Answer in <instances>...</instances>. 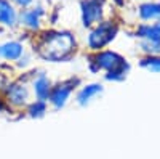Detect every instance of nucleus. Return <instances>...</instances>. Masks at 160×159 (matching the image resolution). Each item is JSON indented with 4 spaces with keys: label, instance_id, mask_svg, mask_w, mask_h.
Masks as SVG:
<instances>
[{
    "label": "nucleus",
    "instance_id": "nucleus-4",
    "mask_svg": "<svg viewBox=\"0 0 160 159\" xmlns=\"http://www.w3.org/2000/svg\"><path fill=\"white\" fill-rule=\"evenodd\" d=\"M75 84H78V79H75V81L71 79V81H66V82H61V84L55 85L51 88L50 97H48L50 103L55 106L56 109L64 108L68 100H69V97H71V93H72L74 87H75Z\"/></svg>",
    "mask_w": 160,
    "mask_h": 159
},
{
    "label": "nucleus",
    "instance_id": "nucleus-14",
    "mask_svg": "<svg viewBox=\"0 0 160 159\" xmlns=\"http://www.w3.org/2000/svg\"><path fill=\"white\" fill-rule=\"evenodd\" d=\"M130 71V64H125L122 66V68H118V69H114V71H109V72H106V81H112V82H122L127 79V74Z\"/></svg>",
    "mask_w": 160,
    "mask_h": 159
},
{
    "label": "nucleus",
    "instance_id": "nucleus-6",
    "mask_svg": "<svg viewBox=\"0 0 160 159\" xmlns=\"http://www.w3.org/2000/svg\"><path fill=\"white\" fill-rule=\"evenodd\" d=\"M135 37H139V40H151L160 44V21L152 24L151 23L139 24L135 31Z\"/></svg>",
    "mask_w": 160,
    "mask_h": 159
},
{
    "label": "nucleus",
    "instance_id": "nucleus-18",
    "mask_svg": "<svg viewBox=\"0 0 160 159\" xmlns=\"http://www.w3.org/2000/svg\"><path fill=\"white\" fill-rule=\"evenodd\" d=\"M15 3H18L19 7H29L32 3V0H13Z\"/></svg>",
    "mask_w": 160,
    "mask_h": 159
},
{
    "label": "nucleus",
    "instance_id": "nucleus-10",
    "mask_svg": "<svg viewBox=\"0 0 160 159\" xmlns=\"http://www.w3.org/2000/svg\"><path fill=\"white\" fill-rule=\"evenodd\" d=\"M43 15V10L37 7V8H31V10H22L21 11V23L29 29H38L40 28V18Z\"/></svg>",
    "mask_w": 160,
    "mask_h": 159
},
{
    "label": "nucleus",
    "instance_id": "nucleus-11",
    "mask_svg": "<svg viewBox=\"0 0 160 159\" xmlns=\"http://www.w3.org/2000/svg\"><path fill=\"white\" fill-rule=\"evenodd\" d=\"M22 53H24V47L19 42L11 40L0 45V56L5 60H19Z\"/></svg>",
    "mask_w": 160,
    "mask_h": 159
},
{
    "label": "nucleus",
    "instance_id": "nucleus-15",
    "mask_svg": "<svg viewBox=\"0 0 160 159\" xmlns=\"http://www.w3.org/2000/svg\"><path fill=\"white\" fill-rule=\"evenodd\" d=\"M139 48L146 53V56H160V44L151 40H139Z\"/></svg>",
    "mask_w": 160,
    "mask_h": 159
},
{
    "label": "nucleus",
    "instance_id": "nucleus-2",
    "mask_svg": "<svg viewBox=\"0 0 160 159\" xmlns=\"http://www.w3.org/2000/svg\"><path fill=\"white\" fill-rule=\"evenodd\" d=\"M117 32H118V26L115 23H112V21H102L88 34L87 44H88V47L91 50L99 51L101 48H104L108 44H111L114 40Z\"/></svg>",
    "mask_w": 160,
    "mask_h": 159
},
{
    "label": "nucleus",
    "instance_id": "nucleus-1",
    "mask_svg": "<svg viewBox=\"0 0 160 159\" xmlns=\"http://www.w3.org/2000/svg\"><path fill=\"white\" fill-rule=\"evenodd\" d=\"M75 39L71 32H47L38 45V55L48 61H64L71 56Z\"/></svg>",
    "mask_w": 160,
    "mask_h": 159
},
{
    "label": "nucleus",
    "instance_id": "nucleus-8",
    "mask_svg": "<svg viewBox=\"0 0 160 159\" xmlns=\"http://www.w3.org/2000/svg\"><path fill=\"white\" fill-rule=\"evenodd\" d=\"M102 90L104 88H102L101 84H88V85L80 88V92L77 93V103L80 106H87L90 101H93V98L101 95Z\"/></svg>",
    "mask_w": 160,
    "mask_h": 159
},
{
    "label": "nucleus",
    "instance_id": "nucleus-13",
    "mask_svg": "<svg viewBox=\"0 0 160 159\" xmlns=\"http://www.w3.org/2000/svg\"><path fill=\"white\" fill-rule=\"evenodd\" d=\"M34 92H35V95H37V100L38 101H45L48 100L50 97V92H51V84L50 81L42 74V76H38L35 81H34Z\"/></svg>",
    "mask_w": 160,
    "mask_h": 159
},
{
    "label": "nucleus",
    "instance_id": "nucleus-7",
    "mask_svg": "<svg viewBox=\"0 0 160 159\" xmlns=\"http://www.w3.org/2000/svg\"><path fill=\"white\" fill-rule=\"evenodd\" d=\"M7 97L13 104L22 106L29 100V90L24 84H11L7 90Z\"/></svg>",
    "mask_w": 160,
    "mask_h": 159
},
{
    "label": "nucleus",
    "instance_id": "nucleus-16",
    "mask_svg": "<svg viewBox=\"0 0 160 159\" xmlns=\"http://www.w3.org/2000/svg\"><path fill=\"white\" fill-rule=\"evenodd\" d=\"M139 66L151 72H160V56H144L139 61Z\"/></svg>",
    "mask_w": 160,
    "mask_h": 159
},
{
    "label": "nucleus",
    "instance_id": "nucleus-12",
    "mask_svg": "<svg viewBox=\"0 0 160 159\" xmlns=\"http://www.w3.org/2000/svg\"><path fill=\"white\" fill-rule=\"evenodd\" d=\"M18 21L16 10L8 0H0V23L5 26H15Z\"/></svg>",
    "mask_w": 160,
    "mask_h": 159
},
{
    "label": "nucleus",
    "instance_id": "nucleus-3",
    "mask_svg": "<svg viewBox=\"0 0 160 159\" xmlns=\"http://www.w3.org/2000/svg\"><path fill=\"white\" fill-rule=\"evenodd\" d=\"M128 64V61L118 55L115 51H111V50H104V51H98L95 56H93V61L90 64V68L93 72H96L99 69L109 72V71H114V69H118L122 66Z\"/></svg>",
    "mask_w": 160,
    "mask_h": 159
},
{
    "label": "nucleus",
    "instance_id": "nucleus-5",
    "mask_svg": "<svg viewBox=\"0 0 160 159\" xmlns=\"http://www.w3.org/2000/svg\"><path fill=\"white\" fill-rule=\"evenodd\" d=\"M80 11H82V23L85 28L93 26L102 18V0H82Z\"/></svg>",
    "mask_w": 160,
    "mask_h": 159
},
{
    "label": "nucleus",
    "instance_id": "nucleus-9",
    "mask_svg": "<svg viewBox=\"0 0 160 159\" xmlns=\"http://www.w3.org/2000/svg\"><path fill=\"white\" fill-rule=\"evenodd\" d=\"M138 15L142 21H160V2H146L138 7Z\"/></svg>",
    "mask_w": 160,
    "mask_h": 159
},
{
    "label": "nucleus",
    "instance_id": "nucleus-17",
    "mask_svg": "<svg viewBox=\"0 0 160 159\" xmlns=\"http://www.w3.org/2000/svg\"><path fill=\"white\" fill-rule=\"evenodd\" d=\"M31 117H42L47 113V103L45 101H34L29 104V109H28Z\"/></svg>",
    "mask_w": 160,
    "mask_h": 159
}]
</instances>
